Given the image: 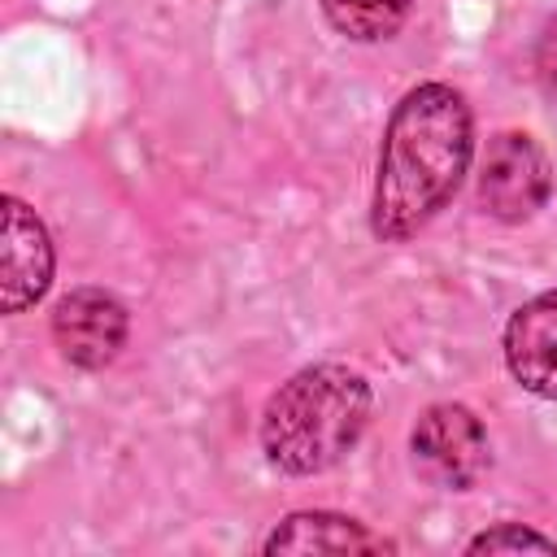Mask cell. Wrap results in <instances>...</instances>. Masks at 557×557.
Returning a JSON list of instances; mask_svg holds the SVG:
<instances>
[{"label": "cell", "mask_w": 557, "mask_h": 557, "mask_svg": "<svg viewBox=\"0 0 557 557\" xmlns=\"http://www.w3.org/2000/svg\"><path fill=\"white\" fill-rule=\"evenodd\" d=\"M553 187V165L544 148L522 131H500L487 144L483 174H479V205L500 222L531 218Z\"/></svg>", "instance_id": "cell-4"}, {"label": "cell", "mask_w": 557, "mask_h": 557, "mask_svg": "<svg viewBox=\"0 0 557 557\" xmlns=\"http://www.w3.org/2000/svg\"><path fill=\"white\" fill-rule=\"evenodd\" d=\"M409 448H413L418 474L426 483L453 487V492L479 483V474L492 461L487 431L466 405H431L418 418V426L409 435Z\"/></svg>", "instance_id": "cell-3"}, {"label": "cell", "mask_w": 557, "mask_h": 557, "mask_svg": "<svg viewBox=\"0 0 557 557\" xmlns=\"http://www.w3.org/2000/svg\"><path fill=\"white\" fill-rule=\"evenodd\" d=\"M413 0H322V13L331 26L357 44H374L400 30Z\"/></svg>", "instance_id": "cell-9"}, {"label": "cell", "mask_w": 557, "mask_h": 557, "mask_svg": "<svg viewBox=\"0 0 557 557\" xmlns=\"http://www.w3.org/2000/svg\"><path fill=\"white\" fill-rule=\"evenodd\" d=\"M265 553H392V540L366 531L357 518L344 513H292L283 518L270 540Z\"/></svg>", "instance_id": "cell-8"}, {"label": "cell", "mask_w": 557, "mask_h": 557, "mask_svg": "<svg viewBox=\"0 0 557 557\" xmlns=\"http://www.w3.org/2000/svg\"><path fill=\"white\" fill-rule=\"evenodd\" d=\"M522 548H535V553H557V540L522 527V522H500L483 535L470 540V553H522Z\"/></svg>", "instance_id": "cell-10"}, {"label": "cell", "mask_w": 557, "mask_h": 557, "mask_svg": "<svg viewBox=\"0 0 557 557\" xmlns=\"http://www.w3.org/2000/svg\"><path fill=\"white\" fill-rule=\"evenodd\" d=\"M535 70H540L544 87L557 96V17H548L544 30H540V44H535Z\"/></svg>", "instance_id": "cell-11"}, {"label": "cell", "mask_w": 557, "mask_h": 557, "mask_svg": "<svg viewBox=\"0 0 557 557\" xmlns=\"http://www.w3.org/2000/svg\"><path fill=\"white\" fill-rule=\"evenodd\" d=\"M370 387L344 366L292 374L261 413V448L283 474L331 470L366 431Z\"/></svg>", "instance_id": "cell-2"}, {"label": "cell", "mask_w": 557, "mask_h": 557, "mask_svg": "<svg viewBox=\"0 0 557 557\" xmlns=\"http://www.w3.org/2000/svg\"><path fill=\"white\" fill-rule=\"evenodd\" d=\"M505 361L509 374L544 396L557 400V292H544L535 300H527L509 326H505Z\"/></svg>", "instance_id": "cell-7"}, {"label": "cell", "mask_w": 557, "mask_h": 557, "mask_svg": "<svg viewBox=\"0 0 557 557\" xmlns=\"http://www.w3.org/2000/svg\"><path fill=\"white\" fill-rule=\"evenodd\" d=\"M474 152V122L461 91L444 83H422L405 91L392 109L370 226L379 239L400 244L418 235L457 191Z\"/></svg>", "instance_id": "cell-1"}, {"label": "cell", "mask_w": 557, "mask_h": 557, "mask_svg": "<svg viewBox=\"0 0 557 557\" xmlns=\"http://www.w3.org/2000/svg\"><path fill=\"white\" fill-rule=\"evenodd\" d=\"M52 339L70 366L100 370L126 344V309L117 296H109L100 287H78L57 305Z\"/></svg>", "instance_id": "cell-6"}, {"label": "cell", "mask_w": 557, "mask_h": 557, "mask_svg": "<svg viewBox=\"0 0 557 557\" xmlns=\"http://www.w3.org/2000/svg\"><path fill=\"white\" fill-rule=\"evenodd\" d=\"M52 283V239L44 222L13 196L0 205V305L22 313Z\"/></svg>", "instance_id": "cell-5"}]
</instances>
